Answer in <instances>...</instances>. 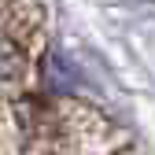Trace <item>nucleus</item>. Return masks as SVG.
<instances>
[{
	"label": "nucleus",
	"instance_id": "f257e3e1",
	"mask_svg": "<svg viewBox=\"0 0 155 155\" xmlns=\"http://www.w3.org/2000/svg\"><path fill=\"white\" fill-rule=\"evenodd\" d=\"M26 74H30L26 26H18L15 15H4V18H0V104L18 100Z\"/></svg>",
	"mask_w": 155,
	"mask_h": 155
}]
</instances>
